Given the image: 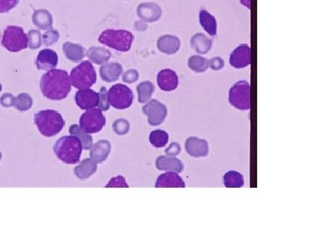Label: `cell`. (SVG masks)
<instances>
[{"instance_id":"obj_1","label":"cell","mask_w":317,"mask_h":238,"mask_svg":"<svg viewBox=\"0 0 317 238\" xmlns=\"http://www.w3.org/2000/svg\"><path fill=\"white\" fill-rule=\"evenodd\" d=\"M42 95L52 101L66 98L72 89L68 73L65 70L52 69L43 74L40 82Z\"/></svg>"},{"instance_id":"obj_2","label":"cell","mask_w":317,"mask_h":238,"mask_svg":"<svg viewBox=\"0 0 317 238\" xmlns=\"http://www.w3.org/2000/svg\"><path fill=\"white\" fill-rule=\"evenodd\" d=\"M82 149V143L74 135L62 137L54 146V153L57 157L67 164L78 163L81 160Z\"/></svg>"},{"instance_id":"obj_3","label":"cell","mask_w":317,"mask_h":238,"mask_svg":"<svg viewBox=\"0 0 317 238\" xmlns=\"http://www.w3.org/2000/svg\"><path fill=\"white\" fill-rule=\"evenodd\" d=\"M35 123L43 136L53 137L63 130L65 122L59 112L44 110L35 114Z\"/></svg>"},{"instance_id":"obj_4","label":"cell","mask_w":317,"mask_h":238,"mask_svg":"<svg viewBox=\"0 0 317 238\" xmlns=\"http://www.w3.org/2000/svg\"><path fill=\"white\" fill-rule=\"evenodd\" d=\"M134 36L130 31L106 29L99 36V42L106 46L113 48L121 52H127L130 50Z\"/></svg>"},{"instance_id":"obj_5","label":"cell","mask_w":317,"mask_h":238,"mask_svg":"<svg viewBox=\"0 0 317 238\" xmlns=\"http://www.w3.org/2000/svg\"><path fill=\"white\" fill-rule=\"evenodd\" d=\"M70 81L74 88L89 89L96 82V72L92 63L84 61L73 68L71 72Z\"/></svg>"},{"instance_id":"obj_6","label":"cell","mask_w":317,"mask_h":238,"mask_svg":"<svg viewBox=\"0 0 317 238\" xmlns=\"http://www.w3.org/2000/svg\"><path fill=\"white\" fill-rule=\"evenodd\" d=\"M1 42L11 52H19L28 46L27 35L25 34L23 28L17 26H9L4 29Z\"/></svg>"},{"instance_id":"obj_7","label":"cell","mask_w":317,"mask_h":238,"mask_svg":"<svg viewBox=\"0 0 317 238\" xmlns=\"http://www.w3.org/2000/svg\"><path fill=\"white\" fill-rule=\"evenodd\" d=\"M229 104L240 111L250 109V85L248 81H237L230 89L228 94Z\"/></svg>"},{"instance_id":"obj_8","label":"cell","mask_w":317,"mask_h":238,"mask_svg":"<svg viewBox=\"0 0 317 238\" xmlns=\"http://www.w3.org/2000/svg\"><path fill=\"white\" fill-rule=\"evenodd\" d=\"M107 99L110 106L117 110H125L133 103V93L125 85L115 84L107 91Z\"/></svg>"},{"instance_id":"obj_9","label":"cell","mask_w":317,"mask_h":238,"mask_svg":"<svg viewBox=\"0 0 317 238\" xmlns=\"http://www.w3.org/2000/svg\"><path fill=\"white\" fill-rule=\"evenodd\" d=\"M106 119L100 109L88 110L80 119V126L87 133H96L103 130Z\"/></svg>"},{"instance_id":"obj_10","label":"cell","mask_w":317,"mask_h":238,"mask_svg":"<svg viewBox=\"0 0 317 238\" xmlns=\"http://www.w3.org/2000/svg\"><path fill=\"white\" fill-rule=\"evenodd\" d=\"M143 113L147 117L150 125L158 126L163 123L168 116V108L160 101L150 100L143 107Z\"/></svg>"},{"instance_id":"obj_11","label":"cell","mask_w":317,"mask_h":238,"mask_svg":"<svg viewBox=\"0 0 317 238\" xmlns=\"http://www.w3.org/2000/svg\"><path fill=\"white\" fill-rule=\"evenodd\" d=\"M185 150L187 154L194 158L206 157L209 154V144L204 138L195 136L189 137L185 141Z\"/></svg>"},{"instance_id":"obj_12","label":"cell","mask_w":317,"mask_h":238,"mask_svg":"<svg viewBox=\"0 0 317 238\" xmlns=\"http://www.w3.org/2000/svg\"><path fill=\"white\" fill-rule=\"evenodd\" d=\"M230 65L236 68L242 69L251 63V50L247 44H241L237 47L230 56Z\"/></svg>"},{"instance_id":"obj_13","label":"cell","mask_w":317,"mask_h":238,"mask_svg":"<svg viewBox=\"0 0 317 238\" xmlns=\"http://www.w3.org/2000/svg\"><path fill=\"white\" fill-rule=\"evenodd\" d=\"M75 102L81 110H90L98 107L100 102L99 93L92 89H81L75 94Z\"/></svg>"},{"instance_id":"obj_14","label":"cell","mask_w":317,"mask_h":238,"mask_svg":"<svg viewBox=\"0 0 317 238\" xmlns=\"http://www.w3.org/2000/svg\"><path fill=\"white\" fill-rule=\"evenodd\" d=\"M157 83L162 91L170 92L178 88L179 78L172 69H163L157 75Z\"/></svg>"},{"instance_id":"obj_15","label":"cell","mask_w":317,"mask_h":238,"mask_svg":"<svg viewBox=\"0 0 317 238\" xmlns=\"http://www.w3.org/2000/svg\"><path fill=\"white\" fill-rule=\"evenodd\" d=\"M137 13L141 20L151 23L160 19L162 11L161 6L155 3H142L138 4Z\"/></svg>"},{"instance_id":"obj_16","label":"cell","mask_w":317,"mask_h":238,"mask_svg":"<svg viewBox=\"0 0 317 238\" xmlns=\"http://www.w3.org/2000/svg\"><path fill=\"white\" fill-rule=\"evenodd\" d=\"M58 54L50 49H44L39 52L35 60L37 69L42 71H50L58 66Z\"/></svg>"},{"instance_id":"obj_17","label":"cell","mask_w":317,"mask_h":238,"mask_svg":"<svg viewBox=\"0 0 317 238\" xmlns=\"http://www.w3.org/2000/svg\"><path fill=\"white\" fill-rule=\"evenodd\" d=\"M156 188H184L185 183L178 173L167 171L157 178Z\"/></svg>"},{"instance_id":"obj_18","label":"cell","mask_w":317,"mask_h":238,"mask_svg":"<svg viewBox=\"0 0 317 238\" xmlns=\"http://www.w3.org/2000/svg\"><path fill=\"white\" fill-rule=\"evenodd\" d=\"M155 165L161 171H173L178 174L183 172L184 169V163L176 156L161 155L157 158Z\"/></svg>"},{"instance_id":"obj_19","label":"cell","mask_w":317,"mask_h":238,"mask_svg":"<svg viewBox=\"0 0 317 238\" xmlns=\"http://www.w3.org/2000/svg\"><path fill=\"white\" fill-rule=\"evenodd\" d=\"M157 47H158V50L162 53L174 55L179 51L181 48V41L176 35H162L157 41Z\"/></svg>"},{"instance_id":"obj_20","label":"cell","mask_w":317,"mask_h":238,"mask_svg":"<svg viewBox=\"0 0 317 238\" xmlns=\"http://www.w3.org/2000/svg\"><path fill=\"white\" fill-rule=\"evenodd\" d=\"M110 151L111 145L109 141L103 139L91 146L90 156L96 163H102L107 160Z\"/></svg>"},{"instance_id":"obj_21","label":"cell","mask_w":317,"mask_h":238,"mask_svg":"<svg viewBox=\"0 0 317 238\" xmlns=\"http://www.w3.org/2000/svg\"><path fill=\"white\" fill-rule=\"evenodd\" d=\"M122 73V66L118 63L104 64L100 68V75L103 81L114 82L117 81Z\"/></svg>"},{"instance_id":"obj_22","label":"cell","mask_w":317,"mask_h":238,"mask_svg":"<svg viewBox=\"0 0 317 238\" xmlns=\"http://www.w3.org/2000/svg\"><path fill=\"white\" fill-rule=\"evenodd\" d=\"M191 45L197 53L205 55L211 50L212 41L205 34L198 33L192 35L191 38Z\"/></svg>"},{"instance_id":"obj_23","label":"cell","mask_w":317,"mask_h":238,"mask_svg":"<svg viewBox=\"0 0 317 238\" xmlns=\"http://www.w3.org/2000/svg\"><path fill=\"white\" fill-rule=\"evenodd\" d=\"M97 170V163L96 161L91 159H85L81 161L80 164L75 167L74 169V174L78 178L80 179H88L89 177L94 175Z\"/></svg>"},{"instance_id":"obj_24","label":"cell","mask_w":317,"mask_h":238,"mask_svg":"<svg viewBox=\"0 0 317 238\" xmlns=\"http://www.w3.org/2000/svg\"><path fill=\"white\" fill-rule=\"evenodd\" d=\"M199 22L202 26L203 28L207 31V34L215 36L217 35V20L215 19L211 13L207 11V10H201L199 12Z\"/></svg>"},{"instance_id":"obj_25","label":"cell","mask_w":317,"mask_h":238,"mask_svg":"<svg viewBox=\"0 0 317 238\" xmlns=\"http://www.w3.org/2000/svg\"><path fill=\"white\" fill-rule=\"evenodd\" d=\"M33 22L36 27L42 29L47 30L52 27L53 24V18L49 11L44 9L36 10L33 14Z\"/></svg>"},{"instance_id":"obj_26","label":"cell","mask_w":317,"mask_h":238,"mask_svg":"<svg viewBox=\"0 0 317 238\" xmlns=\"http://www.w3.org/2000/svg\"><path fill=\"white\" fill-rule=\"evenodd\" d=\"M63 50L65 57L72 62H80L84 58L85 49L80 44L73 42H65L63 45Z\"/></svg>"},{"instance_id":"obj_27","label":"cell","mask_w":317,"mask_h":238,"mask_svg":"<svg viewBox=\"0 0 317 238\" xmlns=\"http://www.w3.org/2000/svg\"><path fill=\"white\" fill-rule=\"evenodd\" d=\"M88 58L96 65H103L109 60L111 53L109 50L103 47H91L87 52Z\"/></svg>"},{"instance_id":"obj_28","label":"cell","mask_w":317,"mask_h":238,"mask_svg":"<svg viewBox=\"0 0 317 238\" xmlns=\"http://www.w3.org/2000/svg\"><path fill=\"white\" fill-rule=\"evenodd\" d=\"M223 184L227 188H241L244 185V177L240 172L230 170L224 175Z\"/></svg>"},{"instance_id":"obj_29","label":"cell","mask_w":317,"mask_h":238,"mask_svg":"<svg viewBox=\"0 0 317 238\" xmlns=\"http://www.w3.org/2000/svg\"><path fill=\"white\" fill-rule=\"evenodd\" d=\"M188 66L194 73H205L209 68V59L199 55H194L188 59Z\"/></svg>"},{"instance_id":"obj_30","label":"cell","mask_w":317,"mask_h":238,"mask_svg":"<svg viewBox=\"0 0 317 238\" xmlns=\"http://www.w3.org/2000/svg\"><path fill=\"white\" fill-rule=\"evenodd\" d=\"M138 95V102L140 104H146L152 98L154 92V85L151 81H143L137 87Z\"/></svg>"},{"instance_id":"obj_31","label":"cell","mask_w":317,"mask_h":238,"mask_svg":"<svg viewBox=\"0 0 317 238\" xmlns=\"http://www.w3.org/2000/svg\"><path fill=\"white\" fill-rule=\"evenodd\" d=\"M69 131L71 134L74 135V136H76V137L80 138V140H81V143H82L83 149L89 150L91 148V146H93L92 136L89 134V133L85 132V131L81 129L80 125H78V124H73L72 126L70 127Z\"/></svg>"},{"instance_id":"obj_32","label":"cell","mask_w":317,"mask_h":238,"mask_svg":"<svg viewBox=\"0 0 317 238\" xmlns=\"http://www.w3.org/2000/svg\"><path fill=\"white\" fill-rule=\"evenodd\" d=\"M169 139L167 131L163 130H154L151 131L149 136V141L152 146L156 147V148H161L167 146Z\"/></svg>"},{"instance_id":"obj_33","label":"cell","mask_w":317,"mask_h":238,"mask_svg":"<svg viewBox=\"0 0 317 238\" xmlns=\"http://www.w3.org/2000/svg\"><path fill=\"white\" fill-rule=\"evenodd\" d=\"M32 106H33V99L28 94L22 93L15 97L13 107H15L19 112H27L28 110H30Z\"/></svg>"},{"instance_id":"obj_34","label":"cell","mask_w":317,"mask_h":238,"mask_svg":"<svg viewBox=\"0 0 317 238\" xmlns=\"http://www.w3.org/2000/svg\"><path fill=\"white\" fill-rule=\"evenodd\" d=\"M28 39V47L31 50H37L42 46V34L38 30H30L27 34Z\"/></svg>"},{"instance_id":"obj_35","label":"cell","mask_w":317,"mask_h":238,"mask_svg":"<svg viewBox=\"0 0 317 238\" xmlns=\"http://www.w3.org/2000/svg\"><path fill=\"white\" fill-rule=\"evenodd\" d=\"M113 129L117 135L127 134L130 131V123L126 119H117L113 123Z\"/></svg>"},{"instance_id":"obj_36","label":"cell","mask_w":317,"mask_h":238,"mask_svg":"<svg viewBox=\"0 0 317 238\" xmlns=\"http://www.w3.org/2000/svg\"><path fill=\"white\" fill-rule=\"evenodd\" d=\"M59 39V33L55 29H49L44 35H42V42L46 46L53 45L55 42H57Z\"/></svg>"},{"instance_id":"obj_37","label":"cell","mask_w":317,"mask_h":238,"mask_svg":"<svg viewBox=\"0 0 317 238\" xmlns=\"http://www.w3.org/2000/svg\"><path fill=\"white\" fill-rule=\"evenodd\" d=\"M99 96L100 102L98 107H99L100 110H101L102 112H107V111L109 110L110 105H109L108 99H107V91L106 88H102V89H101L99 92Z\"/></svg>"},{"instance_id":"obj_38","label":"cell","mask_w":317,"mask_h":238,"mask_svg":"<svg viewBox=\"0 0 317 238\" xmlns=\"http://www.w3.org/2000/svg\"><path fill=\"white\" fill-rule=\"evenodd\" d=\"M105 187H107V188H113V187L128 188L129 185H127L126 181H125L124 177H122V176H118V177L112 178V179L107 183V185H106Z\"/></svg>"},{"instance_id":"obj_39","label":"cell","mask_w":317,"mask_h":238,"mask_svg":"<svg viewBox=\"0 0 317 238\" xmlns=\"http://www.w3.org/2000/svg\"><path fill=\"white\" fill-rule=\"evenodd\" d=\"M138 77H139V74H138L137 70H128L122 75V81L127 84H132L134 82L138 81Z\"/></svg>"},{"instance_id":"obj_40","label":"cell","mask_w":317,"mask_h":238,"mask_svg":"<svg viewBox=\"0 0 317 238\" xmlns=\"http://www.w3.org/2000/svg\"><path fill=\"white\" fill-rule=\"evenodd\" d=\"M19 0H0V12H7L16 7Z\"/></svg>"},{"instance_id":"obj_41","label":"cell","mask_w":317,"mask_h":238,"mask_svg":"<svg viewBox=\"0 0 317 238\" xmlns=\"http://www.w3.org/2000/svg\"><path fill=\"white\" fill-rule=\"evenodd\" d=\"M14 101H15V97L12 96V94H4L3 96H1L0 98V104L3 106V107L10 108L12 107L14 105Z\"/></svg>"},{"instance_id":"obj_42","label":"cell","mask_w":317,"mask_h":238,"mask_svg":"<svg viewBox=\"0 0 317 238\" xmlns=\"http://www.w3.org/2000/svg\"><path fill=\"white\" fill-rule=\"evenodd\" d=\"M224 60L220 57H214L209 60V67L213 71H220L224 67Z\"/></svg>"},{"instance_id":"obj_43","label":"cell","mask_w":317,"mask_h":238,"mask_svg":"<svg viewBox=\"0 0 317 238\" xmlns=\"http://www.w3.org/2000/svg\"><path fill=\"white\" fill-rule=\"evenodd\" d=\"M181 150L182 147L180 146L179 143L172 142L168 148L165 150V153L168 155V156H176L181 153Z\"/></svg>"},{"instance_id":"obj_44","label":"cell","mask_w":317,"mask_h":238,"mask_svg":"<svg viewBox=\"0 0 317 238\" xmlns=\"http://www.w3.org/2000/svg\"><path fill=\"white\" fill-rule=\"evenodd\" d=\"M134 27L137 31H145L147 28V25H146V22L143 21V20H138L135 22Z\"/></svg>"},{"instance_id":"obj_45","label":"cell","mask_w":317,"mask_h":238,"mask_svg":"<svg viewBox=\"0 0 317 238\" xmlns=\"http://www.w3.org/2000/svg\"><path fill=\"white\" fill-rule=\"evenodd\" d=\"M241 4H243L245 7L248 8V9H250V6H251V1L250 0H241Z\"/></svg>"},{"instance_id":"obj_46","label":"cell","mask_w":317,"mask_h":238,"mask_svg":"<svg viewBox=\"0 0 317 238\" xmlns=\"http://www.w3.org/2000/svg\"><path fill=\"white\" fill-rule=\"evenodd\" d=\"M1 90H2V85L0 83V92H1Z\"/></svg>"},{"instance_id":"obj_47","label":"cell","mask_w":317,"mask_h":238,"mask_svg":"<svg viewBox=\"0 0 317 238\" xmlns=\"http://www.w3.org/2000/svg\"><path fill=\"white\" fill-rule=\"evenodd\" d=\"M1 158H2V154H1V152H0V160H1Z\"/></svg>"}]
</instances>
